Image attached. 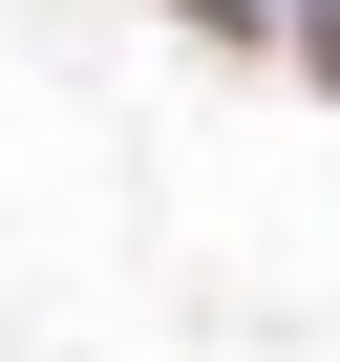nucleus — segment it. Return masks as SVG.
Instances as JSON below:
<instances>
[{
    "mask_svg": "<svg viewBox=\"0 0 340 362\" xmlns=\"http://www.w3.org/2000/svg\"><path fill=\"white\" fill-rule=\"evenodd\" d=\"M277 22H298V64H319V86H340V0H277Z\"/></svg>",
    "mask_w": 340,
    "mask_h": 362,
    "instance_id": "nucleus-1",
    "label": "nucleus"
},
{
    "mask_svg": "<svg viewBox=\"0 0 340 362\" xmlns=\"http://www.w3.org/2000/svg\"><path fill=\"white\" fill-rule=\"evenodd\" d=\"M192 22H277V0H192Z\"/></svg>",
    "mask_w": 340,
    "mask_h": 362,
    "instance_id": "nucleus-2",
    "label": "nucleus"
}]
</instances>
